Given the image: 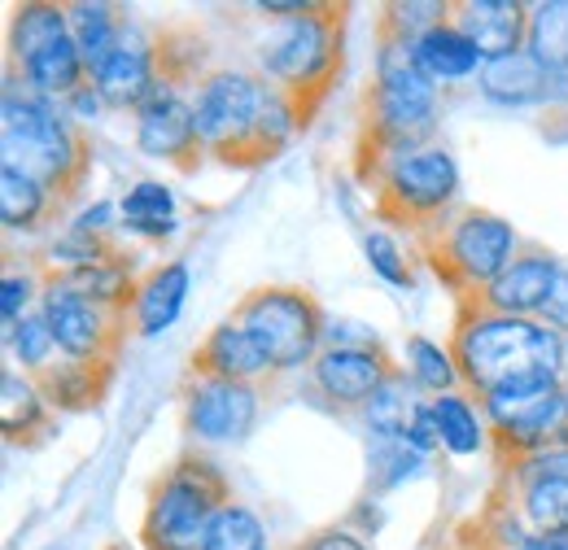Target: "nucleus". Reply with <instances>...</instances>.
Here are the masks:
<instances>
[{
  "label": "nucleus",
  "mask_w": 568,
  "mask_h": 550,
  "mask_svg": "<svg viewBox=\"0 0 568 550\" xmlns=\"http://www.w3.org/2000/svg\"><path fill=\"white\" fill-rule=\"evenodd\" d=\"M346 22H351V4H306L297 18L276 22V31L258 49V62L272 88L288 96L302 128H311V119L324 110L328 92L342 79Z\"/></svg>",
  "instance_id": "nucleus-5"
},
{
  "label": "nucleus",
  "mask_w": 568,
  "mask_h": 550,
  "mask_svg": "<svg viewBox=\"0 0 568 550\" xmlns=\"http://www.w3.org/2000/svg\"><path fill=\"white\" fill-rule=\"evenodd\" d=\"M490 498L507 502L520 516L529 538L568 533V481H507V477H498Z\"/></svg>",
  "instance_id": "nucleus-20"
},
{
  "label": "nucleus",
  "mask_w": 568,
  "mask_h": 550,
  "mask_svg": "<svg viewBox=\"0 0 568 550\" xmlns=\"http://www.w3.org/2000/svg\"><path fill=\"white\" fill-rule=\"evenodd\" d=\"M297 550H372V547H367V538L355 533V529H346V524H328V529H315Z\"/></svg>",
  "instance_id": "nucleus-38"
},
{
  "label": "nucleus",
  "mask_w": 568,
  "mask_h": 550,
  "mask_svg": "<svg viewBox=\"0 0 568 550\" xmlns=\"http://www.w3.org/2000/svg\"><path fill=\"white\" fill-rule=\"evenodd\" d=\"M193 119L206 157H219L223 166H263L302 132V119L281 88L245 70L202 74L193 92Z\"/></svg>",
  "instance_id": "nucleus-2"
},
{
  "label": "nucleus",
  "mask_w": 568,
  "mask_h": 550,
  "mask_svg": "<svg viewBox=\"0 0 568 550\" xmlns=\"http://www.w3.org/2000/svg\"><path fill=\"white\" fill-rule=\"evenodd\" d=\"M92 83H97V92H101L105 105H114V110H141L144 101H149V92L158 88V49L144 44L141 35L128 27L123 44L114 49V58L105 67L92 74Z\"/></svg>",
  "instance_id": "nucleus-17"
},
{
  "label": "nucleus",
  "mask_w": 568,
  "mask_h": 550,
  "mask_svg": "<svg viewBox=\"0 0 568 550\" xmlns=\"http://www.w3.org/2000/svg\"><path fill=\"white\" fill-rule=\"evenodd\" d=\"M0 149L4 166L31 175L53 193L58 210L74 202L92 175V144L36 88L18 92V79L4 70V110H0Z\"/></svg>",
  "instance_id": "nucleus-3"
},
{
  "label": "nucleus",
  "mask_w": 568,
  "mask_h": 550,
  "mask_svg": "<svg viewBox=\"0 0 568 550\" xmlns=\"http://www.w3.org/2000/svg\"><path fill=\"white\" fill-rule=\"evenodd\" d=\"M36 293V279L31 275H4L0 284V315H4V328H13L18 319H27V302Z\"/></svg>",
  "instance_id": "nucleus-36"
},
{
  "label": "nucleus",
  "mask_w": 568,
  "mask_h": 550,
  "mask_svg": "<svg viewBox=\"0 0 568 550\" xmlns=\"http://www.w3.org/2000/svg\"><path fill=\"white\" fill-rule=\"evenodd\" d=\"M520 550H568V533H538V538H529Z\"/></svg>",
  "instance_id": "nucleus-41"
},
{
  "label": "nucleus",
  "mask_w": 568,
  "mask_h": 550,
  "mask_svg": "<svg viewBox=\"0 0 568 550\" xmlns=\"http://www.w3.org/2000/svg\"><path fill=\"white\" fill-rule=\"evenodd\" d=\"M407 376L428 389L433 398H442V394H459L455 385H464L459 380V367H455V358H450V349H442L437 342H428V337H407Z\"/></svg>",
  "instance_id": "nucleus-31"
},
{
  "label": "nucleus",
  "mask_w": 568,
  "mask_h": 550,
  "mask_svg": "<svg viewBox=\"0 0 568 550\" xmlns=\"http://www.w3.org/2000/svg\"><path fill=\"white\" fill-rule=\"evenodd\" d=\"M525 49L551 70L568 79V0H547L529 9V40Z\"/></svg>",
  "instance_id": "nucleus-29"
},
{
  "label": "nucleus",
  "mask_w": 568,
  "mask_h": 550,
  "mask_svg": "<svg viewBox=\"0 0 568 550\" xmlns=\"http://www.w3.org/2000/svg\"><path fill=\"white\" fill-rule=\"evenodd\" d=\"M516 245H520L516 227L507 218H498L495 210L477 206L455 210L416 236L425 267L446 293H455V302L495 284L498 275L507 272V263L516 258Z\"/></svg>",
  "instance_id": "nucleus-6"
},
{
  "label": "nucleus",
  "mask_w": 568,
  "mask_h": 550,
  "mask_svg": "<svg viewBox=\"0 0 568 550\" xmlns=\"http://www.w3.org/2000/svg\"><path fill=\"white\" fill-rule=\"evenodd\" d=\"M450 22L473 40L486 62L520 53L529 40V9L516 0H459L450 9Z\"/></svg>",
  "instance_id": "nucleus-15"
},
{
  "label": "nucleus",
  "mask_w": 568,
  "mask_h": 550,
  "mask_svg": "<svg viewBox=\"0 0 568 550\" xmlns=\"http://www.w3.org/2000/svg\"><path fill=\"white\" fill-rule=\"evenodd\" d=\"M398 371V363L389 358L385 345H367V349H324L311 363V376L320 385V394L337 407H367L372 394Z\"/></svg>",
  "instance_id": "nucleus-14"
},
{
  "label": "nucleus",
  "mask_w": 568,
  "mask_h": 550,
  "mask_svg": "<svg viewBox=\"0 0 568 550\" xmlns=\"http://www.w3.org/2000/svg\"><path fill=\"white\" fill-rule=\"evenodd\" d=\"M101 105H105V101H101V92H97V83H83V88H79V92H74V96H71V110H74V114H79V119H92V114H97Z\"/></svg>",
  "instance_id": "nucleus-40"
},
{
  "label": "nucleus",
  "mask_w": 568,
  "mask_h": 550,
  "mask_svg": "<svg viewBox=\"0 0 568 550\" xmlns=\"http://www.w3.org/2000/svg\"><path fill=\"white\" fill-rule=\"evenodd\" d=\"M53 428V407L40 394L36 376L27 371H4L0 376V432L9 441H36Z\"/></svg>",
  "instance_id": "nucleus-23"
},
{
  "label": "nucleus",
  "mask_w": 568,
  "mask_h": 550,
  "mask_svg": "<svg viewBox=\"0 0 568 550\" xmlns=\"http://www.w3.org/2000/svg\"><path fill=\"white\" fill-rule=\"evenodd\" d=\"M416 62L433 83H455V79H468L486 67V58L473 49V40L455 22H442L416 40Z\"/></svg>",
  "instance_id": "nucleus-25"
},
{
  "label": "nucleus",
  "mask_w": 568,
  "mask_h": 550,
  "mask_svg": "<svg viewBox=\"0 0 568 550\" xmlns=\"http://www.w3.org/2000/svg\"><path fill=\"white\" fill-rule=\"evenodd\" d=\"M40 315L49 319L58 349L67 358H83V363H119L128 319H132V315H119V310L88 302L83 293H74L71 284H62L53 272L40 284Z\"/></svg>",
  "instance_id": "nucleus-10"
},
{
  "label": "nucleus",
  "mask_w": 568,
  "mask_h": 550,
  "mask_svg": "<svg viewBox=\"0 0 568 550\" xmlns=\"http://www.w3.org/2000/svg\"><path fill=\"white\" fill-rule=\"evenodd\" d=\"M105 550H123V547H119V542H110V547H105Z\"/></svg>",
  "instance_id": "nucleus-42"
},
{
  "label": "nucleus",
  "mask_w": 568,
  "mask_h": 550,
  "mask_svg": "<svg viewBox=\"0 0 568 550\" xmlns=\"http://www.w3.org/2000/svg\"><path fill=\"white\" fill-rule=\"evenodd\" d=\"M180 398H184V428L197 441H214V446L245 441L258 424V411H263L258 385H241V380L189 376Z\"/></svg>",
  "instance_id": "nucleus-11"
},
{
  "label": "nucleus",
  "mask_w": 568,
  "mask_h": 550,
  "mask_svg": "<svg viewBox=\"0 0 568 550\" xmlns=\"http://www.w3.org/2000/svg\"><path fill=\"white\" fill-rule=\"evenodd\" d=\"M232 319L267 354L272 371H297L324 354L320 345L328 333V315H324L320 297L297 284H263V288L245 293L236 302Z\"/></svg>",
  "instance_id": "nucleus-8"
},
{
  "label": "nucleus",
  "mask_w": 568,
  "mask_h": 550,
  "mask_svg": "<svg viewBox=\"0 0 568 550\" xmlns=\"http://www.w3.org/2000/svg\"><path fill=\"white\" fill-rule=\"evenodd\" d=\"M58 210L53 193L44 184H36L31 175L0 166V223L9 232H40V223Z\"/></svg>",
  "instance_id": "nucleus-27"
},
{
  "label": "nucleus",
  "mask_w": 568,
  "mask_h": 550,
  "mask_svg": "<svg viewBox=\"0 0 568 550\" xmlns=\"http://www.w3.org/2000/svg\"><path fill=\"white\" fill-rule=\"evenodd\" d=\"M328 349H367V345H385L376 337V328L355 324V319H328V333H324Z\"/></svg>",
  "instance_id": "nucleus-37"
},
{
  "label": "nucleus",
  "mask_w": 568,
  "mask_h": 550,
  "mask_svg": "<svg viewBox=\"0 0 568 550\" xmlns=\"http://www.w3.org/2000/svg\"><path fill=\"white\" fill-rule=\"evenodd\" d=\"M67 35H71V4H49V0L18 4L9 18V70H22Z\"/></svg>",
  "instance_id": "nucleus-21"
},
{
  "label": "nucleus",
  "mask_w": 568,
  "mask_h": 550,
  "mask_svg": "<svg viewBox=\"0 0 568 550\" xmlns=\"http://www.w3.org/2000/svg\"><path fill=\"white\" fill-rule=\"evenodd\" d=\"M136 144L144 157L171 162L180 171H197L206 149L197 136V119H193V101H184L171 83L158 79V88L149 92L141 110H136Z\"/></svg>",
  "instance_id": "nucleus-12"
},
{
  "label": "nucleus",
  "mask_w": 568,
  "mask_h": 550,
  "mask_svg": "<svg viewBox=\"0 0 568 550\" xmlns=\"http://www.w3.org/2000/svg\"><path fill=\"white\" fill-rule=\"evenodd\" d=\"M481 92L498 105H542V101H565L568 79L551 74L529 49L498 58L481 67Z\"/></svg>",
  "instance_id": "nucleus-18"
},
{
  "label": "nucleus",
  "mask_w": 568,
  "mask_h": 550,
  "mask_svg": "<svg viewBox=\"0 0 568 550\" xmlns=\"http://www.w3.org/2000/svg\"><path fill=\"white\" fill-rule=\"evenodd\" d=\"M420 459H425V455H416L407 441H381V437H376V450H372V459H367V481H372L376 493H385V489L403 485L407 477H416Z\"/></svg>",
  "instance_id": "nucleus-34"
},
{
  "label": "nucleus",
  "mask_w": 568,
  "mask_h": 550,
  "mask_svg": "<svg viewBox=\"0 0 568 550\" xmlns=\"http://www.w3.org/2000/svg\"><path fill=\"white\" fill-rule=\"evenodd\" d=\"M71 35L74 44H79V53H83L88 74H97L114 58V49L123 44L128 18H123L119 4H88L83 0V4H71Z\"/></svg>",
  "instance_id": "nucleus-26"
},
{
  "label": "nucleus",
  "mask_w": 568,
  "mask_h": 550,
  "mask_svg": "<svg viewBox=\"0 0 568 550\" xmlns=\"http://www.w3.org/2000/svg\"><path fill=\"white\" fill-rule=\"evenodd\" d=\"M272 371L267 354L254 345V337L236 324L223 319L219 328L206 333V342L193 349L189 358V376H206V380H241V385H258Z\"/></svg>",
  "instance_id": "nucleus-16"
},
{
  "label": "nucleus",
  "mask_w": 568,
  "mask_h": 550,
  "mask_svg": "<svg viewBox=\"0 0 568 550\" xmlns=\"http://www.w3.org/2000/svg\"><path fill=\"white\" fill-rule=\"evenodd\" d=\"M437 123V83L416 62V44L376 22V83L363 101L355 171L363 184L376 180L394 157L425 149Z\"/></svg>",
  "instance_id": "nucleus-1"
},
{
  "label": "nucleus",
  "mask_w": 568,
  "mask_h": 550,
  "mask_svg": "<svg viewBox=\"0 0 568 550\" xmlns=\"http://www.w3.org/2000/svg\"><path fill=\"white\" fill-rule=\"evenodd\" d=\"M433 407V424H437V437L450 455H477L486 441H490V424L481 419V411L473 407L468 394H442L428 403Z\"/></svg>",
  "instance_id": "nucleus-28"
},
{
  "label": "nucleus",
  "mask_w": 568,
  "mask_h": 550,
  "mask_svg": "<svg viewBox=\"0 0 568 550\" xmlns=\"http://www.w3.org/2000/svg\"><path fill=\"white\" fill-rule=\"evenodd\" d=\"M363 254H367V263H372V272L381 275L385 284H394V288H412V263L403 258V249H398V241L389 236V232H367L363 236Z\"/></svg>",
  "instance_id": "nucleus-35"
},
{
  "label": "nucleus",
  "mask_w": 568,
  "mask_h": 550,
  "mask_svg": "<svg viewBox=\"0 0 568 550\" xmlns=\"http://www.w3.org/2000/svg\"><path fill=\"white\" fill-rule=\"evenodd\" d=\"M119 214H123V227L128 232H141V236H175V227H180L171 189L166 184H153V180L136 184L119 202Z\"/></svg>",
  "instance_id": "nucleus-30"
},
{
  "label": "nucleus",
  "mask_w": 568,
  "mask_h": 550,
  "mask_svg": "<svg viewBox=\"0 0 568 550\" xmlns=\"http://www.w3.org/2000/svg\"><path fill=\"white\" fill-rule=\"evenodd\" d=\"M184 297H189V263H162L141 279V293H136V337H158L166 333L180 310H184Z\"/></svg>",
  "instance_id": "nucleus-22"
},
{
  "label": "nucleus",
  "mask_w": 568,
  "mask_h": 550,
  "mask_svg": "<svg viewBox=\"0 0 568 550\" xmlns=\"http://www.w3.org/2000/svg\"><path fill=\"white\" fill-rule=\"evenodd\" d=\"M206 550H267V529H263V520L250 507L227 502L211 520Z\"/></svg>",
  "instance_id": "nucleus-32"
},
{
  "label": "nucleus",
  "mask_w": 568,
  "mask_h": 550,
  "mask_svg": "<svg viewBox=\"0 0 568 550\" xmlns=\"http://www.w3.org/2000/svg\"><path fill=\"white\" fill-rule=\"evenodd\" d=\"M110 380H114V363H83V358L49 363L36 376V385L49 398L53 411H92V407H101L105 394H110Z\"/></svg>",
  "instance_id": "nucleus-19"
},
{
  "label": "nucleus",
  "mask_w": 568,
  "mask_h": 550,
  "mask_svg": "<svg viewBox=\"0 0 568 550\" xmlns=\"http://www.w3.org/2000/svg\"><path fill=\"white\" fill-rule=\"evenodd\" d=\"M556 275H560V263L556 254H547L542 245H525L507 272L498 275L495 284H486L481 293L464 297L468 306L486 310V315H511V319H538L551 288H556Z\"/></svg>",
  "instance_id": "nucleus-13"
},
{
  "label": "nucleus",
  "mask_w": 568,
  "mask_h": 550,
  "mask_svg": "<svg viewBox=\"0 0 568 550\" xmlns=\"http://www.w3.org/2000/svg\"><path fill=\"white\" fill-rule=\"evenodd\" d=\"M416 380L407 376V367H398L376 394H372V403L363 407V419H367V428L381 437V441H407V432L416 428V419L425 415L428 403L416 398Z\"/></svg>",
  "instance_id": "nucleus-24"
},
{
  "label": "nucleus",
  "mask_w": 568,
  "mask_h": 550,
  "mask_svg": "<svg viewBox=\"0 0 568 550\" xmlns=\"http://www.w3.org/2000/svg\"><path fill=\"white\" fill-rule=\"evenodd\" d=\"M4 342L13 345V354H18V363H22L27 376H40V371L49 367L53 349H58L53 328H49L44 315H27V319H18L13 328H4Z\"/></svg>",
  "instance_id": "nucleus-33"
},
{
  "label": "nucleus",
  "mask_w": 568,
  "mask_h": 550,
  "mask_svg": "<svg viewBox=\"0 0 568 550\" xmlns=\"http://www.w3.org/2000/svg\"><path fill=\"white\" fill-rule=\"evenodd\" d=\"M538 319H542L547 328H556V333H568V267H560L556 288H551V297H547V306H542Z\"/></svg>",
  "instance_id": "nucleus-39"
},
{
  "label": "nucleus",
  "mask_w": 568,
  "mask_h": 550,
  "mask_svg": "<svg viewBox=\"0 0 568 550\" xmlns=\"http://www.w3.org/2000/svg\"><path fill=\"white\" fill-rule=\"evenodd\" d=\"M232 502V485L202 455H180L149 485L141 516L144 550H206L211 520Z\"/></svg>",
  "instance_id": "nucleus-7"
},
{
  "label": "nucleus",
  "mask_w": 568,
  "mask_h": 550,
  "mask_svg": "<svg viewBox=\"0 0 568 550\" xmlns=\"http://www.w3.org/2000/svg\"><path fill=\"white\" fill-rule=\"evenodd\" d=\"M450 358L459 367V380L486 398L498 385L534 376V371H565V337L547 328L542 319H511V315H486L468 302L455 310L450 328Z\"/></svg>",
  "instance_id": "nucleus-4"
},
{
  "label": "nucleus",
  "mask_w": 568,
  "mask_h": 550,
  "mask_svg": "<svg viewBox=\"0 0 568 550\" xmlns=\"http://www.w3.org/2000/svg\"><path fill=\"white\" fill-rule=\"evenodd\" d=\"M367 189H372V210L381 223L412 227L420 236L425 227L446 218V210L455 206L459 166L446 149L425 144V149H412V153L394 157L389 166H381Z\"/></svg>",
  "instance_id": "nucleus-9"
}]
</instances>
